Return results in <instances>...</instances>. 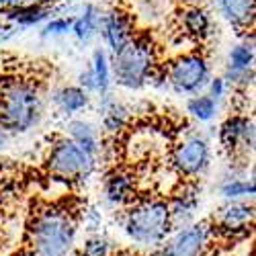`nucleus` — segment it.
Segmentation results:
<instances>
[{"label": "nucleus", "instance_id": "14", "mask_svg": "<svg viewBox=\"0 0 256 256\" xmlns=\"http://www.w3.org/2000/svg\"><path fill=\"white\" fill-rule=\"evenodd\" d=\"M180 33L190 41H203L211 33V18L203 6H184L180 10Z\"/></svg>", "mask_w": 256, "mask_h": 256}, {"label": "nucleus", "instance_id": "24", "mask_svg": "<svg viewBox=\"0 0 256 256\" xmlns=\"http://www.w3.org/2000/svg\"><path fill=\"white\" fill-rule=\"evenodd\" d=\"M111 250H113V246H111V242L106 238L92 236V238H88L86 242L82 244L80 256H109Z\"/></svg>", "mask_w": 256, "mask_h": 256}, {"label": "nucleus", "instance_id": "11", "mask_svg": "<svg viewBox=\"0 0 256 256\" xmlns=\"http://www.w3.org/2000/svg\"><path fill=\"white\" fill-rule=\"evenodd\" d=\"M102 35L106 39V44L117 54L132 41L134 33V20L132 16L123 10H111L109 14H104L102 18Z\"/></svg>", "mask_w": 256, "mask_h": 256}, {"label": "nucleus", "instance_id": "5", "mask_svg": "<svg viewBox=\"0 0 256 256\" xmlns=\"http://www.w3.org/2000/svg\"><path fill=\"white\" fill-rule=\"evenodd\" d=\"M209 62L201 52H184L164 66V78L178 94H195L209 82Z\"/></svg>", "mask_w": 256, "mask_h": 256}, {"label": "nucleus", "instance_id": "18", "mask_svg": "<svg viewBox=\"0 0 256 256\" xmlns=\"http://www.w3.org/2000/svg\"><path fill=\"white\" fill-rule=\"evenodd\" d=\"M56 104L64 113H78L88 104V92L80 86H64L56 92Z\"/></svg>", "mask_w": 256, "mask_h": 256}, {"label": "nucleus", "instance_id": "6", "mask_svg": "<svg viewBox=\"0 0 256 256\" xmlns=\"http://www.w3.org/2000/svg\"><path fill=\"white\" fill-rule=\"evenodd\" d=\"M46 166L52 174L64 180H86L94 170V156L86 154L72 140H60L52 146Z\"/></svg>", "mask_w": 256, "mask_h": 256}, {"label": "nucleus", "instance_id": "13", "mask_svg": "<svg viewBox=\"0 0 256 256\" xmlns=\"http://www.w3.org/2000/svg\"><path fill=\"white\" fill-rule=\"evenodd\" d=\"M254 218V207L244 201H228L218 209V224L226 232H244Z\"/></svg>", "mask_w": 256, "mask_h": 256}, {"label": "nucleus", "instance_id": "27", "mask_svg": "<svg viewBox=\"0 0 256 256\" xmlns=\"http://www.w3.org/2000/svg\"><path fill=\"white\" fill-rule=\"evenodd\" d=\"M20 4H23V0H0V6L6 8V10H12V8L20 6Z\"/></svg>", "mask_w": 256, "mask_h": 256}, {"label": "nucleus", "instance_id": "12", "mask_svg": "<svg viewBox=\"0 0 256 256\" xmlns=\"http://www.w3.org/2000/svg\"><path fill=\"white\" fill-rule=\"evenodd\" d=\"M104 199L111 205H127L136 199V174L125 168L111 170L104 178Z\"/></svg>", "mask_w": 256, "mask_h": 256}, {"label": "nucleus", "instance_id": "8", "mask_svg": "<svg viewBox=\"0 0 256 256\" xmlns=\"http://www.w3.org/2000/svg\"><path fill=\"white\" fill-rule=\"evenodd\" d=\"M211 238V228L207 222H195L182 230H176L160 246L164 256H203Z\"/></svg>", "mask_w": 256, "mask_h": 256}, {"label": "nucleus", "instance_id": "26", "mask_svg": "<svg viewBox=\"0 0 256 256\" xmlns=\"http://www.w3.org/2000/svg\"><path fill=\"white\" fill-rule=\"evenodd\" d=\"M209 88H211V94H209V96H211L213 100L222 98L224 92H226V80H224V78H211Z\"/></svg>", "mask_w": 256, "mask_h": 256}, {"label": "nucleus", "instance_id": "3", "mask_svg": "<svg viewBox=\"0 0 256 256\" xmlns=\"http://www.w3.org/2000/svg\"><path fill=\"white\" fill-rule=\"evenodd\" d=\"M41 111L39 88L29 80H10L0 90V130L23 134L37 123Z\"/></svg>", "mask_w": 256, "mask_h": 256}, {"label": "nucleus", "instance_id": "19", "mask_svg": "<svg viewBox=\"0 0 256 256\" xmlns=\"http://www.w3.org/2000/svg\"><path fill=\"white\" fill-rule=\"evenodd\" d=\"M6 18L14 20V23L23 27H31L48 18V8L41 4H20L12 10H6Z\"/></svg>", "mask_w": 256, "mask_h": 256}, {"label": "nucleus", "instance_id": "25", "mask_svg": "<svg viewBox=\"0 0 256 256\" xmlns=\"http://www.w3.org/2000/svg\"><path fill=\"white\" fill-rule=\"evenodd\" d=\"M72 31V18H54L46 27V35H64Z\"/></svg>", "mask_w": 256, "mask_h": 256}, {"label": "nucleus", "instance_id": "28", "mask_svg": "<svg viewBox=\"0 0 256 256\" xmlns=\"http://www.w3.org/2000/svg\"><path fill=\"white\" fill-rule=\"evenodd\" d=\"M6 142H8V136H6V132L4 130H0V150L6 146Z\"/></svg>", "mask_w": 256, "mask_h": 256}, {"label": "nucleus", "instance_id": "29", "mask_svg": "<svg viewBox=\"0 0 256 256\" xmlns=\"http://www.w3.org/2000/svg\"><path fill=\"white\" fill-rule=\"evenodd\" d=\"M178 2H182L184 6H197L199 2H203V0H178Z\"/></svg>", "mask_w": 256, "mask_h": 256}, {"label": "nucleus", "instance_id": "15", "mask_svg": "<svg viewBox=\"0 0 256 256\" xmlns=\"http://www.w3.org/2000/svg\"><path fill=\"white\" fill-rule=\"evenodd\" d=\"M220 14L236 29H248L254 25V0H216Z\"/></svg>", "mask_w": 256, "mask_h": 256}, {"label": "nucleus", "instance_id": "4", "mask_svg": "<svg viewBox=\"0 0 256 256\" xmlns=\"http://www.w3.org/2000/svg\"><path fill=\"white\" fill-rule=\"evenodd\" d=\"M156 68V50L148 35H134L123 50L113 54L115 80L125 88H142Z\"/></svg>", "mask_w": 256, "mask_h": 256}, {"label": "nucleus", "instance_id": "22", "mask_svg": "<svg viewBox=\"0 0 256 256\" xmlns=\"http://www.w3.org/2000/svg\"><path fill=\"white\" fill-rule=\"evenodd\" d=\"M96 27H98V14H96V8L90 6V4L84 8V12H82L80 18L72 20V33H74L80 41L90 39V35L96 31Z\"/></svg>", "mask_w": 256, "mask_h": 256}, {"label": "nucleus", "instance_id": "2", "mask_svg": "<svg viewBox=\"0 0 256 256\" xmlns=\"http://www.w3.org/2000/svg\"><path fill=\"white\" fill-rule=\"evenodd\" d=\"M123 230L127 238L146 248H160L170 236V211L164 199H144L125 211Z\"/></svg>", "mask_w": 256, "mask_h": 256}, {"label": "nucleus", "instance_id": "1", "mask_svg": "<svg viewBox=\"0 0 256 256\" xmlns=\"http://www.w3.org/2000/svg\"><path fill=\"white\" fill-rule=\"evenodd\" d=\"M27 232L35 256H68L76 244V220L60 205L35 211Z\"/></svg>", "mask_w": 256, "mask_h": 256}, {"label": "nucleus", "instance_id": "17", "mask_svg": "<svg viewBox=\"0 0 256 256\" xmlns=\"http://www.w3.org/2000/svg\"><path fill=\"white\" fill-rule=\"evenodd\" d=\"M100 109H102V113H104V117H102V125H104V130H106V132L117 134V132H121L123 127L127 125V119H130V111H127L123 104H117L115 100H111L109 94H104V96H102Z\"/></svg>", "mask_w": 256, "mask_h": 256}, {"label": "nucleus", "instance_id": "7", "mask_svg": "<svg viewBox=\"0 0 256 256\" xmlns=\"http://www.w3.org/2000/svg\"><path fill=\"white\" fill-rule=\"evenodd\" d=\"M209 162H211L209 144L199 136L182 140L180 144L174 146L172 154H170V164H172V168L180 176H186V178L203 174L209 168Z\"/></svg>", "mask_w": 256, "mask_h": 256}, {"label": "nucleus", "instance_id": "9", "mask_svg": "<svg viewBox=\"0 0 256 256\" xmlns=\"http://www.w3.org/2000/svg\"><path fill=\"white\" fill-rule=\"evenodd\" d=\"M220 142L230 156H248L254 150V119L230 115L220 125Z\"/></svg>", "mask_w": 256, "mask_h": 256}, {"label": "nucleus", "instance_id": "23", "mask_svg": "<svg viewBox=\"0 0 256 256\" xmlns=\"http://www.w3.org/2000/svg\"><path fill=\"white\" fill-rule=\"evenodd\" d=\"M186 113L199 121H209L216 117V100L211 96H193L186 100Z\"/></svg>", "mask_w": 256, "mask_h": 256}, {"label": "nucleus", "instance_id": "21", "mask_svg": "<svg viewBox=\"0 0 256 256\" xmlns=\"http://www.w3.org/2000/svg\"><path fill=\"white\" fill-rule=\"evenodd\" d=\"M92 76H94V86L96 92H100V96L106 94L111 84V74H109V62H106V56L102 50H96L92 56Z\"/></svg>", "mask_w": 256, "mask_h": 256}, {"label": "nucleus", "instance_id": "10", "mask_svg": "<svg viewBox=\"0 0 256 256\" xmlns=\"http://www.w3.org/2000/svg\"><path fill=\"white\" fill-rule=\"evenodd\" d=\"M199 207V188L193 182L180 184L174 193L172 199L168 203L170 211V228L172 230H182L193 224V218Z\"/></svg>", "mask_w": 256, "mask_h": 256}, {"label": "nucleus", "instance_id": "30", "mask_svg": "<svg viewBox=\"0 0 256 256\" xmlns=\"http://www.w3.org/2000/svg\"><path fill=\"white\" fill-rule=\"evenodd\" d=\"M150 256H164V254H162V252H160V248H156V250H154V252H152V254H150Z\"/></svg>", "mask_w": 256, "mask_h": 256}, {"label": "nucleus", "instance_id": "16", "mask_svg": "<svg viewBox=\"0 0 256 256\" xmlns=\"http://www.w3.org/2000/svg\"><path fill=\"white\" fill-rule=\"evenodd\" d=\"M70 140L82 148L86 154L90 156H96L98 148H100V142H98V136L96 132L92 130V125L84 123V121H72L70 123Z\"/></svg>", "mask_w": 256, "mask_h": 256}, {"label": "nucleus", "instance_id": "20", "mask_svg": "<svg viewBox=\"0 0 256 256\" xmlns=\"http://www.w3.org/2000/svg\"><path fill=\"white\" fill-rule=\"evenodd\" d=\"M254 180H244V178H232L226 180L220 186V195L228 201H242V199H252L254 197Z\"/></svg>", "mask_w": 256, "mask_h": 256}]
</instances>
